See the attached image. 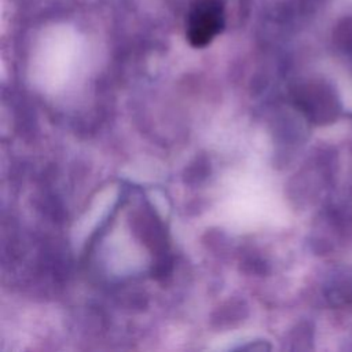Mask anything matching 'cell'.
I'll use <instances>...</instances> for the list:
<instances>
[{"mask_svg": "<svg viewBox=\"0 0 352 352\" xmlns=\"http://www.w3.org/2000/svg\"><path fill=\"white\" fill-rule=\"evenodd\" d=\"M224 28V8L217 0H201L188 12L186 34L195 48L206 47Z\"/></svg>", "mask_w": 352, "mask_h": 352, "instance_id": "6da1fadb", "label": "cell"}, {"mask_svg": "<svg viewBox=\"0 0 352 352\" xmlns=\"http://www.w3.org/2000/svg\"><path fill=\"white\" fill-rule=\"evenodd\" d=\"M297 98L301 110L318 125L333 124L342 111L337 91L326 82H312L305 85Z\"/></svg>", "mask_w": 352, "mask_h": 352, "instance_id": "7a4b0ae2", "label": "cell"}, {"mask_svg": "<svg viewBox=\"0 0 352 352\" xmlns=\"http://www.w3.org/2000/svg\"><path fill=\"white\" fill-rule=\"evenodd\" d=\"M324 296L334 308H352V265L334 272L324 287Z\"/></svg>", "mask_w": 352, "mask_h": 352, "instance_id": "3957f363", "label": "cell"}, {"mask_svg": "<svg viewBox=\"0 0 352 352\" xmlns=\"http://www.w3.org/2000/svg\"><path fill=\"white\" fill-rule=\"evenodd\" d=\"M331 227L342 239L352 236V192L342 197L330 213Z\"/></svg>", "mask_w": 352, "mask_h": 352, "instance_id": "277c9868", "label": "cell"}]
</instances>
